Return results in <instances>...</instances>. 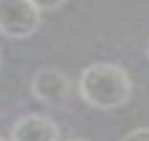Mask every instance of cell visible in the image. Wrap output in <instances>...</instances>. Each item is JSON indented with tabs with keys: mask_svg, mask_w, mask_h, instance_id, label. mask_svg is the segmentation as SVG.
<instances>
[{
	"mask_svg": "<svg viewBox=\"0 0 149 141\" xmlns=\"http://www.w3.org/2000/svg\"><path fill=\"white\" fill-rule=\"evenodd\" d=\"M0 141H11V139H2V137H0Z\"/></svg>",
	"mask_w": 149,
	"mask_h": 141,
	"instance_id": "ba28073f",
	"label": "cell"
},
{
	"mask_svg": "<svg viewBox=\"0 0 149 141\" xmlns=\"http://www.w3.org/2000/svg\"><path fill=\"white\" fill-rule=\"evenodd\" d=\"M147 53H149V51H147Z\"/></svg>",
	"mask_w": 149,
	"mask_h": 141,
	"instance_id": "9c48e42d",
	"label": "cell"
},
{
	"mask_svg": "<svg viewBox=\"0 0 149 141\" xmlns=\"http://www.w3.org/2000/svg\"><path fill=\"white\" fill-rule=\"evenodd\" d=\"M11 141H59V128L51 117L31 113L20 117L11 128Z\"/></svg>",
	"mask_w": 149,
	"mask_h": 141,
	"instance_id": "277c9868",
	"label": "cell"
},
{
	"mask_svg": "<svg viewBox=\"0 0 149 141\" xmlns=\"http://www.w3.org/2000/svg\"><path fill=\"white\" fill-rule=\"evenodd\" d=\"M121 141H149V126H140L130 130Z\"/></svg>",
	"mask_w": 149,
	"mask_h": 141,
	"instance_id": "5b68a950",
	"label": "cell"
},
{
	"mask_svg": "<svg viewBox=\"0 0 149 141\" xmlns=\"http://www.w3.org/2000/svg\"><path fill=\"white\" fill-rule=\"evenodd\" d=\"M42 24V11L31 0H0V35L26 40Z\"/></svg>",
	"mask_w": 149,
	"mask_h": 141,
	"instance_id": "7a4b0ae2",
	"label": "cell"
},
{
	"mask_svg": "<svg viewBox=\"0 0 149 141\" xmlns=\"http://www.w3.org/2000/svg\"><path fill=\"white\" fill-rule=\"evenodd\" d=\"M79 97L94 110H116L132 99V77L112 62H97L79 75Z\"/></svg>",
	"mask_w": 149,
	"mask_h": 141,
	"instance_id": "6da1fadb",
	"label": "cell"
},
{
	"mask_svg": "<svg viewBox=\"0 0 149 141\" xmlns=\"http://www.w3.org/2000/svg\"><path fill=\"white\" fill-rule=\"evenodd\" d=\"M68 75L59 68H40L31 80V95L46 106H61L70 97Z\"/></svg>",
	"mask_w": 149,
	"mask_h": 141,
	"instance_id": "3957f363",
	"label": "cell"
},
{
	"mask_svg": "<svg viewBox=\"0 0 149 141\" xmlns=\"http://www.w3.org/2000/svg\"><path fill=\"white\" fill-rule=\"evenodd\" d=\"M31 2L40 11H55V9H59V7H64L68 0H31Z\"/></svg>",
	"mask_w": 149,
	"mask_h": 141,
	"instance_id": "8992f818",
	"label": "cell"
},
{
	"mask_svg": "<svg viewBox=\"0 0 149 141\" xmlns=\"http://www.w3.org/2000/svg\"><path fill=\"white\" fill-rule=\"evenodd\" d=\"M68 141H88V139H68Z\"/></svg>",
	"mask_w": 149,
	"mask_h": 141,
	"instance_id": "52a82bcc",
	"label": "cell"
}]
</instances>
